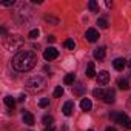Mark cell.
I'll return each instance as SVG.
<instances>
[{
	"mask_svg": "<svg viewBox=\"0 0 131 131\" xmlns=\"http://www.w3.org/2000/svg\"><path fill=\"white\" fill-rule=\"evenodd\" d=\"M36 63H37V54L31 49L19 51L13 57V68L20 73H26V71L32 70L36 67Z\"/></svg>",
	"mask_w": 131,
	"mask_h": 131,
	"instance_id": "6da1fadb",
	"label": "cell"
},
{
	"mask_svg": "<svg viewBox=\"0 0 131 131\" xmlns=\"http://www.w3.org/2000/svg\"><path fill=\"white\" fill-rule=\"evenodd\" d=\"M26 88L29 90V91H42L45 86H46V80L42 77V76H34V77H31V79H28L26 80Z\"/></svg>",
	"mask_w": 131,
	"mask_h": 131,
	"instance_id": "7a4b0ae2",
	"label": "cell"
},
{
	"mask_svg": "<svg viewBox=\"0 0 131 131\" xmlns=\"http://www.w3.org/2000/svg\"><path fill=\"white\" fill-rule=\"evenodd\" d=\"M110 119L114 120L116 123L125 126L126 129H131V119L128 117V114H125V113H111L110 114Z\"/></svg>",
	"mask_w": 131,
	"mask_h": 131,
	"instance_id": "3957f363",
	"label": "cell"
},
{
	"mask_svg": "<svg viewBox=\"0 0 131 131\" xmlns=\"http://www.w3.org/2000/svg\"><path fill=\"white\" fill-rule=\"evenodd\" d=\"M57 57H59V51L56 48H48V49L43 51V59L48 60V62H51V60H54Z\"/></svg>",
	"mask_w": 131,
	"mask_h": 131,
	"instance_id": "277c9868",
	"label": "cell"
},
{
	"mask_svg": "<svg viewBox=\"0 0 131 131\" xmlns=\"http://www.w3.org/2000/svg\"><path fill=\"white\" fill-rule=\"evenodd\" d=\"M22 43H23V40H22V37H19V36H11L9 40H6V46L11 48V49H14L16 46H20Z\"/></svg>",
	"mask_w": 131,
	"mask_h": 131,
	"instance_id": "5b68a950",
	"label": "cell"
},
{
	"mask_svg": "<svg viewBox=\"0 0 131 131\" xmlns=\"http://www.w3.org/2000/svg\"><path fill=\"white\" fill-rule=\"evenodd\" d=\"M85 39L88 40V42H97V39H99V32H97V29H94V28H90V29H86V32H85Z\"/></svg>",
	"mask_w": 131,
	"mask_h": 131,
	"instance_id": "8992f818",
	"label": "cell"
},
{
	"mask_svg": "<svg viewBox=\"0 0 131 131\" xmlns=\"http://www.w3.org/2000/svg\"><path fill=\"white\" fill-rule=\"evenodd\" d=\"M128 65V60H125L123 57H117L114 62H113V67H114V70H117V71H123V68Z\"/></svg>",
	"mask_w": 131,
	"mask_h": 131,
	"instance_id": "52a82bcc",
	"label": "cell"
},
{
	"mask_svg": "<svg viewBox=\"0 0 131 131\" xmlns=\"http://www.w3.org/2000/svg\"><path fill=\"white\" fill-rule=\"evenodd\" d=\"M96 80H97L99 85H106V83L110 82V73H108V71H100V73L97 74Z\"/></svg>",
	"mask_w": 131,
	"mask_h": 131,
	"instance_id": "ba28073f",
	"label": "cell"
},
{
	"mask_svg": "<svg viewBox=\"0 0 131 131\" xmlns=\"http://www.w3.org/2000/svg\"><path fill=\"white\" fill-rule=\"evenodd\" d=\"M62 111H63V114H65V116H71V114H73V111H74V102H71V100L65 102V105H63Z\"/></svg>",
	"mask_w": 131,
	"mask_h": 131,
	"instance_id": "9c48e42d",
	"label": "cell"
},
{
	"mask_svg": "<svg viewBox=\"0 0 131 131\" xmlns=\"http://www.w3.org/2000/svg\"><path fill=\"white\" fill-rule=\"evenodd\" d=\"M103 100H105L106 103H114V100H116V91H114V90H108V91H105V97H103Z\"/></svg>",
	"mask_w": 131,
	"mask_h": 131,
	"instance_id": "30bf717a",
	"label": "cell"
},
{
	"mask_svg": "<svg viewBox=\"0 0 131 131\" xmlns=\"http://www.w3.org/2000/svg\"><path fill=\"white\" fill-rule=\"evenodd\" d=\"M93 54H94V59H96V60H103V59H105V54H106V52H105V46L96 48Z\"/></svg>",
	"mask_w": 131,
	"mask_h": 131,
	"instance_id": "8fae6325",
	"label": "cell"
},
{
	"mask_svg": "<svg viewBox=\"0 0 131 131\" xmlns=\"http://www.w3.org/2000/svg\"><path fill=\"white\" fill-rule=\"evenodd\" d=\"M23 122H25L26 125L32 126V125H34V116H32L31 113H28V111H23Z\"/></svg>",
	"mask_w": 131,
	"mask_h": 131,
	"instance_id": "7c38bea8",
	"label": "cell"
},
{
	"mask_svg": "<svg viewBox=\"0 0 131 131\" xmlns=\"http://www.w3.org/2000/svg\"><path fill=\"white\" fill-rule=\"evenodd\" d=\"M3 102H5V105H6L9 110H14V106H16V99H14V97L6 96V97L3 99Z\"/></svg>",
	"mask_w": 131,
	"mask_h": 131,
	"instance_id": "4fadbf2b",
	"label": "cell"
},
{
	"mask_svg": "<svg viewBox=\"0 0 131 131\" xmlns=\"http://www.w3.org/2000/svg\"><path fill=\"white\" fill-rule=\"evenodd\" d=\"M80 108H82L83 111H90V110L93 108L91 100H90V99H82V102H80Z\"/></svg>",
	"mask_w": 131,
	"mask_h": 131,
	"instance_id": "5bb4252c",
	"label": "cell"
},
{
	"mask_svg": "<svg viewBox=\"0 0 131 131\" xmlns=\"http://www.w3.org/2000/svg\"><path fill=\"white\" fill-rule=\"evenodd\" d=\"M74 80H76V74H74V73L67 74V76H65V79H63L65 85H73V83H74Z\"/></svg>",
	"mask_w": 131,
	"mask_h": 131,
	"instance_id": "9a60e30c",
	"label": "cell"
},
{
	"mask_svg": "<svg viewBox=\"0 0 131 131\" xmlns=\"http://www.w3.org/2000/svg\"><path fill=\"white\" fill-rule=\"evenodd\" d=\"M117 86H119L120 90H123V91L129 90V83H128L126 79H119V80H117Z\"/></svg>",
	"mask_w": 131,
	"mask_h": 131,
	"instance_id": "2e32d148",
	"label": "cell"
},
{
	"mask_svg": "<svg viewBox=\"0 0 131 131\" xmlns=\"http://www.w3.org/2000/svg\"><path fill=\"white\" fill-rule=\"evenodd\" d=\"M86 76L88 77H94L96 76V70H94V62H90L86 67Z\"/></svg>",
	"mask_w": 131,
	"mask_h": 131,
	"instance_id": "e0dca14e",
	"label": "cell"
},
{
	"mask_svg": "<svg viewBox=\"0 0 131 131\" xmlns=\"http://www.w3.org/2000/svg\"><path fill=\"white\" fill-rule=\"evenodd\" d=\"M73 93H74L76 96H82V94L85 93V86H83L82 83H79L77 86H74V88H73Z\"/></svg>",
	"mask_w": 131,
	"mask_h": 131,
	"instance_id": "ac0fdd59",
	"label": "cell"
},
{
	"mask_svg": "<svg viewBox=\"0 0 131 131\" xmlns=\"http://www.w3.org/2000/svg\"><path fill=\"white\" fill-rule=\"evenodd\" d=\"M93 96H94L96 99H103V97H105V91H103L102 88H96V90L93 91Z\"/></svg>",
	"mask_w": 131,
	"mask_h": 131,
	"instance_id": "d6986e66",
	"label": "cell"
},
{
	"mask_svg": "<svg viewBox=\"0 0 131 131\" xmlns=\"http://www.w3.org/2000/svg\"><path fill=\"white\" fill-rule=\"evenodd\" d=\"M42 122H43L46 126H49V125H52V123H54V117H52V116H49V114H46V116H43Z\"/></svg>",
	"mask_w": 131,
	"mask_h": 131,
	"instance_id": "ffe728a7",
	"label": "cell"
},
{
	"mask_svg": "<svg viewBox=\"0 0 131 131\" xmlns=\"http://www.w3.org/2000/svg\"><path fill=\"white\" fill-rule=\"evenodd\" d=\"M88 8H90L93 13H97V11H99V5H97V2H94V0H91V2L88 3Z\"/></svg>",
	"mask_w": 131,
	"mask_h": 131,
	"instance_id": "44dd1931",
	"label": "cell"
},
{
	"mask_svg": "<svg viewBox=\"0 0 131 131\" xmlns=\"http://www.w3.org/2000/svg\"><path fill=\"white\" fill-rule=\"evenodd\" d=\"M65 48H68V49H74V46H76V43H74V40H71V39H68V40H65Z\"/></svg>",
	"mask_w": 131,
	"mask_h": 131,
	"instance_id": "7402d4cb",
	"label": "cell"
},
{
	"mask_svg": "<svg viewBox=\"0 0 131 131\" xmlns=\"http://www.w3.org/2000/svg\"><path fill=\"white\" fill-rule=\"evenodd\" d=\"M45 20H46L48 23H52V25H59V19H56V17H52V16H46V17H45Z\"/></svg>",
	"mask_w": 131,
	"mask_h": 131,
	"instance_id": "603a6c76",
	"label": "cell"
},
{
	"mask_svg": "<svg viewBox=\"0 0 131 131\" xmlns=\"http://www.w3.org/2000/svg\"><path fill=\"white\" fill-rule=\"evenodd\" d=\"M63 86H57L56 90H54V97H62L63 96Z\"/></svg>",
	"mask_w": 131,
	"mask_h": 131,
	"instance_id": "cb8c5ba5",
	"label": "cell"
},
{
	"mask_svg": "<svg viewBox=\"0 0 131 131\" xmlns=\"http://www.w3.org/2000/svg\"><path fill=\"white\" fill-rule=\"evenodd\" d=\"M97 25H99V28H102V29L108 28V22H106L105 19H99V20H97Z\"/></svg>",
	"mask_w": 131,
	"mask_h": 131,
	"instance_id": "d4e9b609",
	"label": "cell"
},
{
	"mask_svg": "<svg viewBox=\"0 0 131 131\" xmlns=\"http://www.w3.org/2000/svg\"><path fill=\"white\" fill-rule=\"evenodd\" d=\"M48 105H49V99H40V102H39L40 108H46Z\"/></svg>",
	"mask_w": 131,
	"mask_h": 131,
	"instance_id": "484cf974",
	"label": "cell"
},
{
	"mask_svg": "<svg viewBox=\"0 0 131 131\" xmlns=\"http://www.w3.org/2000/svg\"><path fill=\"white\" fill-rule=\"evenodd\" d=\"M28 37H29V39H37V37H39V29H32V31L28 34Z\"/></svg>",
	"mask_w": 131,
	"mask_h": 131,
	"instance_id": "4316f807",
	"label": "cell"
},
{
	"mask_svg": "<svg viewBox=\"0 0 131 131\" xmlns=\"http://www.w3.org/2000/svg\"><path fill=\"white\" fill-rule=\"evenodd\" d=\"M14 5V2H5V3H2V6H5V8H8V6H13Z\"/></svg>",
	"mask_w": 131,
	"mask_h": 131,
	"instance_id": "83f0119b",
	"label": "cell"
},
{
	"mask_svg": "<svg viewBox=\"0 0 131 131\" xmlns=\"http://www.w3.org/2000/svg\"><path fill=\"white\" fill-rule=\"evenodd\" d=\"M43 131H56V129H54V125H49V126H45Z\"/></svg>",
	"mask_w": 131,
	"mask_h": 131,
	"instance_id": "f1b7e54d",
	"label": "cell"
},
{
	"mask_svg": "<svg viewBox=\"0 0 131 131\" xmlns=\"http://www.w3.org/2000/svg\"><path fill=\"white\" fill-rule=\"evenodd\" d=\"M48 42H51V43L56 42V37H54V36H48Z\"/></svg>",
	"mask_w": 131,
	"mask_h": 131,
	"instance_id": "f546056e",
	"label": "cell"
},
{
	"mask_svg": "<svg viewBox=\"0 0 131 131\" xmlns=\"http://www.w3.org/2000/svg\"><path fill=\"white\" fill-rule=\"evenodd\" d=\"M25 99H26V96H25V94H22V96H20L17 100H19V102H25Z\"/></svg>",
	"mask_w": 131,
	"mask_h": 131,
	"instance_id": "4dcf8cb0",
	"label": "cell"
},
{
	"mask_svg": "<svg viewBox=\"0 0 131 131\" xmlns=\"http://www.w3.org/2000/svg\"><path fill=\"white\" fill-rule=\"evenodd\" d=\"M105 131H117V129H116V128H113V126H108Z\"/></svg>",
	"mask_w": 131,
	"mask_h": 131,
	"instance_id": "1f68e13d",
	"label": "cell"
},
{
	"mask_svg": "<svg viewBox=\"0 0 131 131\" xmlns=\"http://www.w3.org/2000/svg\"><path fill=\"white\" fill-rule=\"evenodd\" d=\"M128 67H129V68H131V60H128Z\"/></svg>",
	"mask_w": 131,
	"mask_h": 131,
	"instance_id": "d6a6232c",
	"label": "cell"
},
{
	"mask_svg": "<svg viewBox=\"0 0 131 131\" xmlns=\"http://www.w3.org/2000/svg\"><path fill=\"white\" fill-rule=\"evenodd\" d=\"M60 131H67V126H65V128H63V129H60Z\"/></svg>",
	"mask_w": 131,
	"mask_h": 131,
	"instance_id": "836d02e7",
	"label": "cell"
},
{
	"mask_svg": "<svg viewBox=\"0 0 131 131\" xmlns=\"http://www.w3.org/2000/svg\"><path fill=\"white\" fill-rule=\"evenodd\" d=\"M88 131H94V129H88Z\"/></svg>",
	"mask_w": 131,
	"mask_h": 131,
	"instance_id": "e575fe53",
	"label": "cell"
}]
</instances>
